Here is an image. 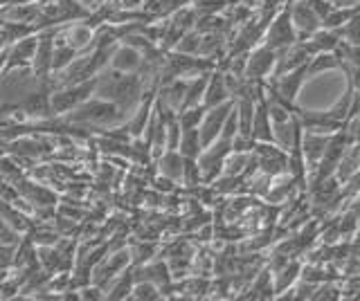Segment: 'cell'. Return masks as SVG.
I'll return each instance as SVG.
<instances>
[{
  "label": "cell",
  "instance_id": "cell-7",
  "mask_svg": "<svg viewBox=\"0 0 360 301\" xmlns=\"http://www.w3.org/2000/svg\"><path fill=\"white\" fill-rule=\"evenodd\" d=\"M275 61H277V52L270 50L268 46L255 48L250 52V57L245 59V70L243 76L250 81H262L264 76H268L275 70Z\"/></svg>",
  "mask_w": 360,
  "mask_h": 301
},
{
  "label": "cell",
  "instance_id": "cell-18",
  "mask_svg": "<svg viewBox=\"0 0 360 301\" xmlns=\"http://www.w3.org/2000/svg\"><path fill=\"white\" fill-rule=\"evenodd\" d=\"M133 286H135V274H133V265H129L127 270H122L112 279V286L104 295V299H129Z\"/></svg>",
  "mask_w": 360,
  "mask_h": 301
},
{
  "label": "cell",
  "instance_id": "cell-19",
  "mask_svg": "<svg viewBox=\"0 0 360 301\" xmlns=\"http://www.w3.org/2000/svg\"><path fill=\"white\" fill-rule=\"evenodd\" d=\"M202 151V144H200V135H198V128H183L180 126V140H178V153L183 158H191L196 160Z\"/></svg>",
  "mask_w": 360,
  "mask_h": 301
},
{
  "label": "cell",
  "instance_id": "cell-9",
  "mask_svg": "<svg viewBox=\"0 0 360 301\" xmlns=\"http://www.w3.org/2000/svg\"><path fill=\"white\" fill-rule=\"evenodd\" d=\"M39 34H27L18 41H14L7 48V63L5 70H14V68H30L32 57H34V48H37Z\"/></svg>",
  "mask_w": 360,
  "mask_h": 301
},
{
  "label": "cell",
  "instance_id": "cell-14",
  "mask_svg": "<svg viewBox=\"0 0 360 301\" xmlns=\"http://www.w3.org/2000/svg\"><path fill=\"white\" fill-rule=\"evenodd\" d=\"M56 39L68 43L70 48H75L77 52H84L90 48V43L95 39V29L86 25V23H72L63 27L61 32H56Z\"/></svg>",
  "mask_w": 360,
  "mask_h": 301
},
{
  "label": "cell",
  "instance_id": "cell-23",
  "mask_svg": "<svg viewBox=\"0 0 360 301\" xmlns=\"http://www.w3.org/2000/svg\"><path fill=\"white\" fill-rule=\"evenodd\" d=\"M129 299H138V301H155V299H162V290L158 288L155 283L151 281H135L133 290H131V297Z\"/></svg>",
  "mask_w": 360,
  "mask_h": 301
},
{
  "label": "cell",
  "instance_id": "cell-15",
  "mask_svg": "<svg viewBox=\"0 0 360 301\" xmlns=\"http://www.w3.org/2000/svg\"><path fill=\"white\" fill-rule=\"evenodd\" d=\"M228 99H232V97H230L228 81H225V74L223 72L210 74L205 95H202V106H205V108H214V106H219L223 102H228Z\"/></svg>",
  "mask_w": 360,
  "mask_h": 301
},
{
  "label": "cell",
  "instance_id": "cell-6",
  "mask_svg": "<svg viewBox=\"0 0 360 301\" xmlns=\"http://www.w3.org/2000/svg\"><path fill=\"white\" fill-rule=\"evenodd\" d=\"M54 36H56V29H52L50 34H41L39 41H37V48H34V57H32V63H30V70L39 81H50V76H52Z\"/></svg>",
  "mask_w": 360,
  "mask_h": 301
},
{
  "label": "cell",
  "instance_id": "cell-21",
  "mask_svg": "<svg viewBox=\"0 0 360 301\" xmlns=\"http://www.w3.org/2000/svg\"><path fill=\"white\" fill-rule=\"evenodd\" d=\"M333 68H340V59H338L333 52H320V54H315V59L307 63V76H313L322 70H333Z\"/></svg>",
  "mask_w": 360,
  "mask_h": 301
},
{
  "label": "cell",
  "instance_id": "cell-10",
  "mask_svg": "<svg viewBox=\"0 0 360 301\" xmlns=\"http://www.w3.org/2000/svg\"><path fill=\"white\" fill-rule=\"evenodd\" d=\"M133 274H135V281H140V279H144V281H151L155 283L158 288L162 290V293H167L169 286H172V270L167 267L165 261H149V263H140L138 267L133 265Z\"/></svg>",
  "mask_w": 360,
  "mask_h": 301
},
{
  "label": "cell",
  "instance_id": "cell-25",
  "mask_svg": "<svg viewBox=\"0 0 360 301\" xmlns=\"http://www.w3.org/2000/svg\"><path fill=\"white\" fill-rule=\"evenodd\" d=\"M331 5H335V7H349V5H356V3H360V0H329Z\"/></svg>",
  "mask_w": 360,
  "mask_h": 301
},
{
  "label": "cell",
  "instance_id": "cell-4",
  "mask_svg": "<svg viewBox=\"0 0 360 301\" xmlns=\"http://www.w3.org/2000/svg\"><path fill=\"white\" fill-rule=\"evenodd\" d=\"M266 43L270 50H281V48H288L292 43L297 41V34H295V27H292V20H290V5L279 9V12L273 16V20L268 23L266 27Z\"/></svg>",
  "mask_w": 360,
  "mask_h": 301
},
{
  "label": "cell",
  "instance_id": "cell-24",
  "mask_svg": "<svg viewBox=\"0 0 360 301\" xmlns=\"http://www.w3.org/2000/svg\"><path fill=\"white\" fill-rule=\"evenodd\" d=\"M18 245H0V270H9L16 261Z\"/></svg>",
  "mask_w": 360,
  "mask_h": 301
},
{
  "label": "cell",
  "instance_id": "cell-8",
  "mask_svg": "<svg viewBox=\"0 0 360 301\" xmlns=\"http://www.w3.org/2000/svg\"><path fill=\"white\" fill-rule=\"evenodd\" d=\"M290 20L292 27H295L297 41L309 39L313 32L320 29V16L313 12V7L307 0H297V3L290 5Z\"/></svg>",
  "mask_w": 360,
  "mask_h": 301
},
{
  "label": "cell",
  "instance_id": "cell-13",
  "mask_svg": "<svg viewBox=\"0 0 360 301\" xmlns=\"http://www.w3.org/2000/svg\"><path fill=\"white\" fill-rule=\"evenodd\" d=\"M129 263H131V252L129 250H122V252H117V254H112V256H108L106 261H101L99 263V267H97V276L93 279V283L95 286H99V288H104L108 281H112L122 270H127L129 267Z\"/></svg>",
  "mask_w": 360,
  "mask_h": 301
},
{
  "label": "cell",
  "instance_id": "cell-17",
  "mask_svg": "<svg viewBox=\"0 0 360 301\" xmlns=\"http://www.w3.org/2000/svg\"><path fill=\"white\" fill-rule=\"evenodd\" d=\"M153 99L149 97V99H140V104H138V108L133 110L131 113V119H129V126H127V131L131 133V135H135V138H140L142 133L146 131V124H149V119H151V113H153Z\"/></svg>",
  "mask_w": 360,
  "mask_h": 301
},
{
  "label": "cell",
  "instance_id": "cell-5",
  "mask_svg": "<svg viewBox=\"0 0 360 301\" xmlns=\"http://www.w3.org/2000/svg\"><path fill=\"white\" fill-rule=\"evenodd\" d=\"M232 108H234V99H228V102L205 110V115H202L200 124H198V135H200L202 149L210 147V144L221 135L223 124H225V119H228Z\"/></svg>",
  "mask_w": 360,
  "mask_h": 301
},
{
  "label": "cell",
  "instance_id": "cell-1",
  "mask_svg": "<svg viewBox=\"0 0 360 301\" xmlns=\"http://www.w3.org/2000/svg\"><path fill=\"white\" fill-rule=\"evenodd\" d=\"M95 97L106 99L120 106L127 117L138 108L142 99V76L140 72H117V70H101L95 76Z\"/></svg>",
  "mask_w": 360,
  "mask_h": 301
},
{
  "label": "cell",
  "instance_id": "cell-22",
  "mask_svg": "<svg viewBox=\"0 0 360 301\" xmlns=\"http://www.w3.org/2000/svg\"><path fill=\"white\" fill-rule=\"evenodd\" d=\"M248 297H252V299L275 297V286H273V279H270V270H264V272L257 274L255 283L250 286V295H248Z\"/></svg>",
  "mask_w": 360,
  "mask_h": 301
},
{
  "label": "cell",
  "instance_id": "cell-12",
  "mask_svg": "<svg viewBox=\"0 0 360 301\" xmlns=\"http://www.w3.org/2000/svg\"><path fill=\"white\" fill-rule=\"evenodd\" d=\"M108 65L117 72H140L142 68V52L138 48L129 46V43H117L115 50L110 54Z\"/></svg>",
  "mask_w": 360,
  "mask_h": 301
},
{
  "label": "cell",
  "instance_id": "cell-16",
  "mask_svg": "<svg viewBox=\"0 0 360 301\" xmlns=\"http://www.w3.org/2000/svg\"><path fill=\"white\" fill-rule=\"evenodd\" d=\"M158 171H160L167 180L183 182V171H185V158L178 151H165L158 160Z\"/></svg>",
  "mask_w": 360,
  "mask_h": 301
},
{
  "label": "cell",
  "instance_id": "cell-26",
  "mask_svg": "<svg viewBox=\"0 0 360 301\" xmlns=\"http://www.w3.org/2000/svg\"><path fill=\"white\" fill-rule=\"evenodd\" d=\"M3 23H5V18H3V16H0V27H3Z\"/></svg>",
  "mask_w": 360,
  "mask_h": 301
},
{
  "label": "cell",
  "instance_id": "cell-20",
  "mask_svg": "<svg viewBox=\"0 0 360 301\" xmlns=\"http://www.w3.org/2000/svg\"><path fill=\"white\" fill-rule=\"evenodd\" d=\"M300 272H302V265L295 259H288L284 265L279 267V270L270 272L275 276V293H284L286 288H290L292 283H295V279L300 276Z\"/></svg>",
  "mask_w": 360,
  "mask_h": 301
},
{
  "label": "cell",
  "instance_id": "cell-2",
  "mask_svg": "<svg viewBox=\"0 0 360 301\" xmlns=\"http://www.w3.org/2000/svg\"><path fill=\"white\" fill-rule=\"evenodd\" d=\"M127 117L112 102H106L101 97H90L84 104H79L75 110L65 113V124L75 126H90V128H112Z\"/></svg>",
  "mask_w": 360,
  "mask_h": 301
},
{
  "label": "cell",
  "instance_id": "cell-3",
  "mask_svg": "<svg viewBox=\"0 0 360 301\" xmlns=\"http://www.w3.org/2000/svg\"><path fill=\"white\" fill-rule=\"evenodd\" d=\"M95 95V79L88 81H79V83H68L56 88L50 93V108H52V117L54 115H65L75 110L79 104H84L86 99Z\"/></svg>",
  "mask_w": 360,
  "mask_h": 301
},
{
  "label": "cell",
  "instance_id": "cell-11",
  "mask_svg": "<svg viewBox=\"0 0 360 301\" xmlns=\"http://www.w3.org/2000/svg\"><path fill=\"white\" fill-rule=\"evenodd\" d=\"M329 138H331L329 133H313V131H304L302 133L300 149H302V155H304V164H309V169L315 171V166H318V162L322 158Z\"/></svg>",
  "mask_w": 360,
  "mask_h": 301
}]
</instances>
